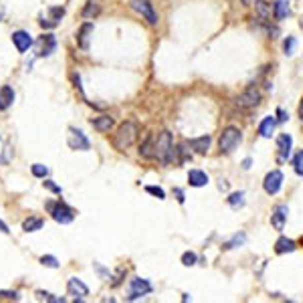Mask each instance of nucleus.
I'll list each match as a JSON object with an SVG mask.
<instances>
[{
    "instance_id": "obj_40",
    "label": "nucleus",
    "mask_w": 303,
    "mask_h": 303,
    "mask_svg": "<svg viewBox=\"0 0 303 303\" xmlns=\"http://www.w3.org/2000/svg\"><path fill=\"white\" fill-rule=\"evenodd\" d=\"M277 116H279V120H277V122H281V124H283V122H287V120H289V116H287V114H285V112H283V110H277Z\"/></svg>"
},
{
    "instance_id": "obj_43",
    "label": "nucleus",
    "mask_w": 303,
    "mask_h": 303,
    "mask_svg": "<svg viewBox=\"0 0 303 303\" xmlns=\"http://www.w3.org/2000/svg\"><path fill=\"white\" fill-rule=\"evenodd\" d=\"M242 168L248 170V168H250V160H244V162H242Z\"/></svg>"
},
{
    "instance_id": "obj_21",
    "label": "nucleus",
    "mask_w": 303,
    "mask_h": 303,
    "mask_svg": "<svg viewBox=\"0 0 303 303\" xmlns=\"http://www.w3.org/2000/svg\"><path fill=\"white\" fill-rule=\"evenodd\" d=\"M91 126H93L99 134H106V132H110V130L114 128V118H110V116H101V118L93 120Z\"/></svg>"
},
{
    "instance_id": "obj_5",
    "label": "nucleus",
    "mask_w": 303,
    "mask_h": 303,
    "mask_svg": "<svg viewBox=\"0 0 303 303\" xmlns=\"http://www.w3.org/2000/svg\"><path fill=\"white\" fill-rule=\"evenodd\" d=\"M130 6L142 16L148 20V24L152 26H156L158 24V14H156V8L154 4L150 2V0H130Z\"/></svg>"
},
{
    "instance_id": "obj_24",
    "label": "nucleus",
    "mask_w": 303,
    "mask_h": 303,
    "mask_svg": "<svg viewBox=\"0 0 303 303\" xmlns=\"http://www.w3.org/2000/svg\"><path fill=\"white\" fill-rule=\"evenodd\" d=\"M273 12H275V18H277V20H285V18L289 16L291 10H289V4L285 2V0H277Z\"/></svg>"
},
{
    "instance_id": "obj_19",
    "label": "nucleus",
    "mask_w": 303,
    "mask_h": 303,
    "mask_svg": "<svg viewBox=\"0 0 303 303\" xmlns=\"http://www.w3.org/2000/svg\"><path fill=\"white\" fill-rule=\"evenodd\" d=\"M210 136H202V138H194V140H190L188 142V146L196 152V154H206L208 152V148H210Z\"/></svg>"
},
{
    "instance_id": "obj_25",
    "label": "nucleus",
    "mask_w": 303,
    "mask_h": 303,
    "mask_svg": "<svg viewBox=\"0 0 303 303\" xmlns=\"http://www.w3.org/2000/svg\"><path fill=\"white\" fill-rule=\"evenodd\" d=\"M42 218H36V216H30V218H26L24 222H22V230L24 232H36V230H40L42 228Z\"/></svg>"
},
{
    "instance_id": "obj_11",
    "label": "nucleus",
    "mask_w": 303,
    "mask_h": 303,
    "mask_svg": "<svg viewBox=\"0 0 303 303\" xmlns=\"http://www.w3.org/2000/svg\"><path fill=\"white\" fill-rule=\"evenodd\" d=\"M67 291H69V295H73L77 301H83V299L89 295V287H87L81 279H77V277H73V279L67 281Z\"/></svg>"
},
{
    "instance_id": "obj_31",
    "label": "nucleus",
    "mask_w": 303,
    "mask_h": 303,
    "mask_svg": "<svg viewBox=\"0 0 303 303\" xmlns=\"http://www.w3.org/2000/svg\"><path fill=\"white\" fill-rule=\"evenodd\" d=\"M196 261H198V257H196V252H184V255H182V265L184 267H194L196 265Z\"/></svg>"
},
{
    "instance_id": "obj_28",
    "label": "nucleus",
    "mask_w": 303,
    "mask_h": 303,
    "mask_svg": "<svg viewBox=\"0 0 303 303\" xmlns=\"http://www.w3.org/2000/svg\"><path fill=\"white\" fill-rule=\"evenodd\" d=\"M30 172H32L34 178H40V180H44V178L48 176V168H46L44 164H32V166H30Z\"/></svg>"
},
{
    "instance_id": "obj_39",
    "label": "nucleus",
    "mask_w": 303,
    "mask_h": 303,
    "mask_svg": "<svg viewBox=\"0 0 303 303\" xmlns=\"http://www.w3.org/2000/svg\"><path fill=\"white\" fill-rule=\"evenodd\" d=\"M0 297H2V299H20V295L16 293V291H2V289H0Z\"/></svg>"
},
{
    "instance_id": "obj_38",
    "label": "nucleus",
    "mask_w": 303,
    "mask_h": 303,
    "mask_svg": "<svg viewBox=\"0 0 303 303\" xmlns=\"http://www.w3.org/2000/svg\"><path fill=\"white\" fill-rule=\"evenodd\" d=\"M12 160V150L10 148H4V154L0 156V164H8Z\"/></svg>"
},
{
    "instance_id": "obj_36",
    "label": "nucleus",
    "mask_w": 303,
    "mask_h": 303,
    "mask_svg": "<svg viewBox=\"0 0 303 303\" xmlns=\"http://www.w3.org/2000/svg\"><path fill=\"white\" fill-rule=\"evenodd\" d=\"M293 164H295V172H297L299 176H303V152H299V154L295 156Z\"/></svg>"
},
{
    "instance_id": "obj_6",
    "label": "nucleus",
    "mask_w": 303,
    "mask_h": 303,
    "mask_svg": "<svg viewBox=\"0 0 303 303\" xmlns=\"http://www.w3.org/2000/svg\"><path fill=\"white\" fill-rule=\"evenodd\" d=\"M261 104V93L255 87H248L246 91H242L240 95L234 97V106L240 110H248V108H257Z\"/></svg>"
},
{
    "instance_id": "obj_8",
    "label": "nucleus",
    "mask_w": 303,
    "mask_h": 303,
    "mask_svg": "<svg viewBox=\"0 0 303 303\" xmlns=\"http://www.w3.org/2000/svg\"><path fill=\"white\" fill-rule=\"evenodd\" d=\"M36 48H38V57H50L55 53L57 48V38L55 34H42L38 40H36Z\"/></svg>"
},
{
    "instance_id": "obj_4",
    "label": "nucleus",
    "mask_w": 303,
    "mask_h": 303,
    "mask_svg": "<svg viewBox=\"0 0 303 303\" xmlns=\"http://www.w3.org/2000/svg\"><path fill=\"white\" fill-rule=\"evenodd\" d=\"M240 140H242L240 130H236V128H226V130L220 134L218 148H220L222 154H232V152L236 150V146L240 144Z\"/></svg>"
},
{
    "instance_id": "obj_23",
    "label": "nucleus",
    "mask_w": 303,
    "mask_h": 303,
    "mask_svg": "<svg viewBox=\"0 0 303 303\" xmlns=\"http://www.w3.org/2000/svg\"><path fill=\"white\" fill-rule=\"evenodd\" d=\"M154 140L156 136H148L146 142L140 146V156L144 158H154Z\"/></svg>"
},
{
    "instance_id": "obj_16",
    "label": "nucleus",
    "mask_w": 303,
    "mask_h": 303,
    "mask_svg": "<svg viewBox=\"0 0 303 303\" xmlns=\"http://www.w3.org/2000/svg\"><path fill=\"white\" fill-rule=\"evenodd\" d=\"M277 146H279V162H285L291 154V148H293V138L283 134L277 138Z\"/></svg>"
},
{
    "instance_id": "obj_29",
    "label": "nucleus",
    "mask_w": 303,
    "mask_h": 303,
    "mask_svg": "<svg viewBox=\"0 0 303 303\" xmlns=\"http://www.w3.org/2000/svg\"><path fill=\"white\" fill-rule=\"evenodd\" d=\"M36 297H38L40 301H53V303H63V301H65L63 297H55L53 293L42 291V289H38V291H36Z\"/></svg>"
},
{
    "instance_id": "obj_1",
    "label": "nucleus",
    "mask_w": 303,
    "mask_h": 303,
    "mask_svg": "<svg viewBox=\"0 0 303 303\" xmlns=\"http://www.w3.org/2000/svg\"><path fill=\"white\" fill-rule=\"evenodd\" d=\"M174 156H176V148H174V142H172V134L170 132H162L156 140H154V158L168 166L170 162H174Z\"/></svg>"
},
{
    "instance_id": "obj_12",
    "label": "nucleus",
    "mask_w": 303,
    "mask_h": 303,
    "mask_svg": "<svg viewBox=\"0 0 303 303\" xmlns=\"http://www.w3.org/2000/svg\"><path fill=\"white\" fill-rule=\"evenodd\" d=\"M46 14H48V16L40 20V26H42V28H53V26H57V24L61 22V18L65 16V8L53 6V8H48Z\"/></svg>"
},
{
    "instance_id": "obj_37",
    "label": "nucleus",
    "mask_w": 303,
    "mask_h": 303,
    "mask_svg": "<svg viewBox=\"0 0 303 303\" xmlns=\"http://www.w3.org/2000/svg\"><path fill=\"white\" fill-rule=\"evenodd\" d=\"M295 44H297V40H295L293 36H287V40H285V44H283V48H285V53H287V55H293Z\"/></svg>"
},
{
    "instance_id": "obj_35",
    "label": "nucleus",
    "mask_w": 303,
    "mask_h": 303,
    "mask_svg": "<svg viewBox=\"0 0 303 303\" xmlns=\"http://www.w3.org/2000/svg\"><path fill=\"white\" fill-rule=\"evenodd\" d=\"M42 184H44V188H46V190H50V192H55V194H59V196L63 194V188H61V186H57L53 180H44Z\"/></svg>"
},
{
    "instance_id": "obj_13",
    "label": "nucleus",
    "mask_w": 303,
    "mask_h": 303,
    "mask_svg": "<svg viewBox=\"0 0 303 303\" xmlns=\"http://www.w3.org/2000/svg\"><path fill=\"white\" fill-rule=\"evenodd\" d=\"M12 42L18 48V53H26L32 46V36L26 30H16V32H12Z\"/></svg>"
},
{
    "instance_id": "obj_20",
    "label": "nucleus",
    "mask_w": 303,
    "mask_h": 303,
    "mask_svg": "<svg viewBox=\"0 0 303 303\" xmlns=\"http://www.w3.org/2000/svg\"><path fill=\"white\" fill-rule=\"evenodd\" d=\"M101 14V4H99V0H87V4L83 6L81 10V16L83 18H95Z\"/></svg>"
},
{
    "instance_id": "obj_2",
    "label": "nucleus",
    "mask_w": 303,
    "mask_h": 303,
    "mask_svg": "<svg viewBox=\"0 0 303 303\" xmlns=\"http://www.w3.org/2000/svg\"><path fill=\"white\" fill-rule=\"evenodd\" d=\"M138 134H140V128H138L136 122H126V124H122V126L118 128L116 136H114V146H116V150L126 152L128 148H132V146L136 144V140H138Z\"/></svg>"
},
{
    "instance_id": "obj_45",
    "label": "nucleus",
    "mask_w": 303,
    "mask_h": 303,
    "mask_svg": "<svg viewBox=\"0 0 303 303\" xmlns=\"http://www.w3.org/2000/svg\"><path fill=\"white\" fill-rule=\"evenodd\" d=\"M299 26H301V28H303V18H301V22H299Z\"/></svg>"
},
{
    "instance_id": "obj_33",
    "label": "nucleus",
    "mask_w": 303,
    "mask_h": 303,
    "mask_svg": "<svg viewBox=\"0 0 303 303\" xmlns=\"http://www.w3.org/2000/svg\"><path fill=\"white\" fill-rule=\"evenodd\" d=\"M146 192L152 194V196H156V198H160V200L166 198V192L162 188H158V186H146Z\"/></svg>"
},
{
    "instance_id": "obj_27",
    "label": "nucleus",
    "mask_w": 303,
    "mask_h": 303,
    "mask_svg": "<svg viewBox=\"0 0 303 303\" xmlns=\"http://www.w3.org/2000/svg\"><path fill=\"white\" fill-rule=\"evenodd\" d=\"M275 124H277L275 118H265L263 124H261V128H259V134H261L263 138H271V134H273V130H275Z\"/></svg>"
},
{
    "instance_id": "obj_32",
    "label": "nucleus",
    "mask_w": 303,
    "mask_h": 303,
    "mask_svg": "<svg viewBox=\"0 0 303 303\" xmlns=\"http://www.w3.org/2000/svg\"><path fill=\"white\" fill-rule=\"evenodd\" d=\"M228 204L230 206H242L244 204V192H236V194H232L230 198H228Z\"/></svg>"
},
{
    "instance_id": "obj_30",
    "label": "nucleus",
    "mask_w": 303,
    "mask_h": 303,
    "mask_svg": "<svg viewBox=\"0 0 303 303\" xmlns=\"http://www.w3.org/2000/svg\"><path fill=\"white\" fill-rule=\"evenodd\" d=\"M40 265H42V267H48V269H59V261H57V257H53V255H42V257H40Z\"/></svg>"
},
{
    "instance_id": "obj_14",
    "label": "nucleus",
    "mask_w": 303,
    "mask_h": 303,
    "mask_svg": "<svg viewBox=\"0 0 303 303\" xmlns=\"http://www.w3.org/2000/svg\"><path fill=\"white\" fill-rule=\"evenodd\" d=\"M93 30H95L93 22H85V24H81V28H79V32H77V44H79L83 50H87V48H89V42H91Z\"/></svg>"
},
{
    "instance_id": "obj_22",
    "label": "nucleus",
    "mask_w": 303,
    "mask_h": 303,
    "mask_svg": "<svg viewBox=\"0 0 303 303\" xmlns=\"http://www.w3.org/2000/svg\"><path fill=\"white\" fill-rule=\"evenodd\" d=\"M297 248V244L291 240V238H285V236H281L277 242H275V252L277 255H285V252H293Z\"/></svg>"
},
{
    "instance_id": "obj_7",
    "label": "nucleus",
    "mask_w": 303,
    "mask_h": 303,
    "mask_svg": "<svg viewBox=\"0 0 303 303\" xmlns=\"http://www.w3.org/2000/svg\"><path fill=\"white\" fill-rule=\"evenodd\" d=\"M152 293V285L146 281V279H140V277H134L130 281V301H136V299H142L146 295Z\"/></svg>"
},
{
    "instance_id": "obj_34",
    "label": "nucleus",
    "mask_w": 303,
    "mask_h": 303,
    "mask_svg": "<svg viewBox=\"0 0 303 303\" xmlns=\"http://www.w3.org/2000/svg\"><path fill=\"white\" fill-rule=\"evenodd\" d=\"M244 240H246V236H244V234H236V236H234L232 240H228V242L224 244V248H234V246H238V244H242Z\"/></svg>"
},
{
    "instance_id": "obj_15",
    "label": "nucleus",
    "mask_w": 303,
    "mask_h": 303,
    "mask_svg": "<svg viewBox=\"0 0 303 303\" xmlns=\"http://www.w3.org/2000/svg\"><path fill=\"white\" fill-rule=\"evenodd\" d=\"M14 89L10 85H4V87H0V112H6L12 108L14 104Z\"/></svg>"
},
{
    "instance_id": "obj_42",
    "label": "nucleus",
    "mask_w": 303,
    "mask_h": 303,
    "mask_svg": "<svg viewBox=\"0 0 303 303\" xmlns=\"http://www.w3.org/2000/svg\"><path fill=\"white\" fill-rule=\"evenodd\" d=\"M0 232H4V234H8V232H10V230H8V226H6L2 220H0Z\"/></svg>"
},
{
    "instance_id": "obj_10",
    "label": "nucleus",
    "mask_w": 303,
    "mask_h": 303,
    "mask_svg": "<svg viewBox=\"0 0 303 303\" xmlns=\"http://www.w3.org/2000/svg\"><path fill=\"white\" fill-rule=\"evenodd\" d=\"M281 186H283V174L279 172V170H273V172H269L267 176H265V182H263V188H265V192L267 194H277L279 190H281Z\"/></svg>"
},
{
    "instance_id": "obj_9",
    "label": "nucleus",
    "mask_w": 303,
    "mask_h": 303,
    "mask_svg": "<svg viewBox=\"0 0 303 303\" xmlns=\"http://www.w3.org/2000/svg\"><path fill=\"white\" fill-rule=\"evenodd\" d=\"M69 148H71V150L87 152V150L91 148V144H89V140L85 138V134H83L81 130L71 128V130H69Z\"/></svg>"
},
{
    "instance_id": "obj_18",
    "label": "nucleus",
    "mask_w": 303,
    "mask_h": 303,
    "mask_svg": "<svg viewBox=\"0 0 303 303\" xmlns=\"http://www.w3.org/2000/svg\"><path fill=\"white\" fill-rule=\"evenodd\" d=\"M188 182H190V186H194V188H202V186H206V184L210 182V178H208L206 172H202V170H190Z\"/></svg>"
},
{
    "instance_id": "obj_3",
    "label": "nucleus",
    "mask_w": 303,
    "mask_h": 303,
    "mask_svg": "<svg viewBox=\"0 0 303 303\" xmlns=\"http://www.w3.org/2000/svg\"><path fill=\"white\" fill-rule=\"evenodd\" d=\"M46 210H48L50 216H53V220L59 222V224H71L75 220V210L61 200L59 202H46Z\"/></svg>"
},
{
    "instance_id": "obj_44",
    "label": "nucleus",
    "mask_w": 303,
    "mask_h": 303,
    "mask_svg": "<svg viewBox=\"0 0 303 303\" xmlns=\"http://www.w3.org/2000/svg\"><path fill=\"white\" fill-rule=\"evenodd\" d=\"M252 2V0H242V4H250Z\"/></svg>"
},
{
    "instance_id": "obj_17",
    "label": "nucleus",
    "mask_w": 303,
    "mask_h": 303,
    "mask_svg": "<svg viewBox=\"0 0 303 303\" xmlns=\"http://www.w3.org/2000/svg\"><path fill=\"white\" fill-rule=\"evenodd\" d=\"M287 214H289V208L285 204H279L275 208V212L271 214V224L277 228V230H283L285 228V222H287Z\"/></svg>"
},
{
    "instance_id": "obj_41",
    "label": "nucleus",
    "mask_w": 303,
    "mask_h": 303,
    "mask_svg": "<svg viewBox=\"0 0 303 303\" xmlns=\"http://www.w3.org/2000/svg\"><path fill=\"white\" fill-rule=\"evenodd\" d=\"M174 194H176V198H178L180 204H184V192H182L180 188H176V190H174Z\"/></svg>"
},
{
    "instance_id": "obj_26",
    "label": "nucleus",
    "mask_w": 303,
    "mask_h": 303,
    "mask_svg": "<svg viewBox=\"0 0 303 303\" xmlns=\"http://www.w3.org/2000/svg\"><path fill=\"white\" fill-rule=\"evenodd\" d=\"M255 8H257V16H259V20L267 22V20H269V14H271L269 4H267V2H263V0H255Z\"/></svg>"
}]
</instances>
